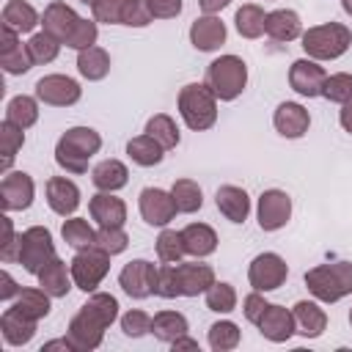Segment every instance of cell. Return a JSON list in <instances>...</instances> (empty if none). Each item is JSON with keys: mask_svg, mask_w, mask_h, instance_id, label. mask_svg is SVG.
Returning a JSON list of instances; mask_svg holds the SVG:
<instances>
[{"mask_svg": "<svg viewBox=\"0 0 352 352\" xmlns=\"http://www.w3.org/2000/svg\"><path fill=\"white\" fill-rule=\"evenodd\" d=\"M118 319V300L107 292H91L88 302L69 322L66 338L72 341L74 352H91L102 344L104 330Z\"/></svg>", "mask_w": 352, "mask_h": 352, "instance_id": "obj_1", "label": "cell"}, {"mask_svg": "<svg viewBox=\"0 0 352 352\" xmlns=\"http://www.w3.org/2000/svg\"><path fill=\"white\" fill-rule=\"evenodd\" d=\"M102 148V135L91 126H72L60 135V140L55 143V162L66 170V173H85L88 170V160Z\"/></svg>", "mask_w": 352, "mask_h": 352, "instance_id": "obj_2", "label": "cell"}, {"mask_svg": "<svg viewBox=\"0 0 352 352\" xmlns=\"http://www.w3.org/2000/svg\"><path fill=\"white\" fill-rule=\"evenodd\" d=\"M179 116L192 132H204L217 121V96L206 82H187L179 91Z\"/></svg>", "mask_w": 352, "mask_h": 352, "instance_id": "obj_3", "label": "cell"}, {"mask_svg": "<svg viewBox=\"0 0 352 352\" xmlns=\"http://www.w3.org/2000/svg\"><path fill=\"white\" fill-rule=\"evenodd\" d=\"M305 286L319 302H338L346 294H352V264L349 261L316 264L305 272Z\"/></svg>", "mask_w": 352, "mask_h": 352, "instance_id": "obj_4", "label": "cell"}, {"mask_svg": "<svg viewBox=\"0 0 352 352\" xmlns=\"http://www.w3.org/2000/svg\"><path fill=\"white\" fill-rule=\"evenodd\" d=\"M349 44H352V30L341 22L314 25L302 33V50L314 60H336L349 50Z\"/></svg>", "mask_w": 352, "mask_h": 352, "instance_id": "obj_5", "label": "cell"}, {"mask_svg": "<svg viewBox=\"0 0 352 352\" xmlns=\"http://www.w3.org/2000/svg\"><path fill=\"white\" fill-rule=\"evenodd\" d=\"M206 85L220 102H234L248 85V66L239 55H220L206 69Z\"/></svg>", "mask_w": 352, "mask_h": 352, "instance_id": "obj_6", "label": "cell"}, {"mask_svg": "<svg viewBox=\"0 0 352 352\" xmlns=\"http://www.w3.org/2000/svg\"><path fill=\"white\" fill-rule=\"evenodd\" d=\"M72 270V280L77 289H82L85 294L96 292L99 283L104 280V275L110 272V253H104L102 248H82L74 253V258L69 261Z\"/></svg>", "mask_w": 352, "mask_h": 352, "instance_id": "obj_7", "label": "cell"}, {"mask_svg": "<svg viewBox=\"0 0 352 352\" xmlns=\"http://www.w3.org/2000/svg\"><path fill=\"white\" fill-rule=\"evenodd\" d=\"M91 14L104 25H126L146 28L151 22L146 0H91Z\"/></svg>", "mask_w": 352, "mask_h": 352, "instance_id": "obj_8", "label": "cell"}, {"mask_svg": "<svg viewBox=\"0 0 352 352\" xmlns=\"http://www.w3.org/2000/svg\"><path fill=\"white\" fill-rule=\"evenodd\" d=\"M55 258V242H52V234L50 228L44 226H30L19 234V256L16 261L25 267V272L30 275H38L41 267L47 261Z\"/></svg>", "mask_w": 352, "mask_h": 352, "instance_id": "obj_9", "label": "cell"}, {"mask_svg": "<svg viewBox=\"0 0 352 352\" xmlns=\"http://www.w3.org/2000/svg\"><path fill=\"white\" fill-rule=\"evenodd\" d=\"M286 278H289V264L283 261V256H278V253H272V250L258 253V256L250 261V267H248V280H250V286H253L256 292H261V294L280 289V286L286 283Z\"/></svg>", "mask_w": 352, "mask_h": 352, "instance_id": "obj_10", "label": "cell"}, {"mask_svg": "<svg viewBox=\"0 0 352 352\" xmlns=\"http://www.w3.org/2000/svg\"><path fill=\"white\" fill-rule=\"evenodd\" d=\"M157 275L160 270L146 261V258H132L129 264H124V270L118 272V286L124 289V294H129L132 300H146L151 294H157Z\"/></svg>", "mask_w": 352, "mask_h": 352, "instance_id": "obj_11", "label": "cell"}, {"mask_svg": "<svg viewBox=\"0 0 352 352\" xmlns=\"http://www.w3.org/2000/svg\"><path fill=\"white\" fill-rule=\"evenodd\" d=\"M80 96H82V88L69 74H44L36 82V99L44 102V104H52V107L77 104Z\"/></svg>", "mask_w": 352, "mask_h": 352, "instance_id": "obj_12", "label": "cell"}, {"mask_svg": "<svg viewBox=\"0 0 352 352\" xmlns=\"http://www.w3.org/2000/svg\"><path fill=\"white\" fill-rule=\"evenodd\" d=\"M36 198V184L30 179V173L25 170H8L0 179V204L3 212H22L33 204Z\"/></svg>", "mask_w": 352, "mask_h": 352, "instance_id": "obj_13", "label": "cell"}, {"mask_svg": "<svg viewBox=\"0 0 352 352\" xmlns=\"http://www.w3.org/2000/svg\"><path fill=\"white\" fill-rule=\"evenodd\" d=\"M256 214H258V226L261 231H278L289 223L292 217V198L286 190H264L258 195V206H256Z\"/></svg>", "mask_w": 352, "mask_h": 352, "instance_id": "obj_14", "label": "cell"}, {"mask_svg": "<svg viewBox=\"0 0 352 352\" xmlns=\"http://www.w3.org/2000/svg\"><path fill=\"white\" fill-rule=\"evenodd\" d=\"M138 206H140V217L148 226H160V228L168 226L179 212L173 204V195L160 187H143L138 195Z\"/></svg>", "mask_w": 352, "mask_h": 352, "instance_id": "obj_15", "label": "cell"}, {"mask_svg": "<svg viewBox=\"0 0 352 352\" xmlns=\"http://www.w3.org/2000/svg\"><path fill=\"white\" fill-rule=\"evenodd\" d=\"M324 80H327V74L319 66V60H314V58H297L292 63V69H289V85H292V91H297L300 96H308V99L322 96Z\"/></svg>", "mask_w": 352, "mask_h": 352, "instance_id": "obj_16", "label": "cell"}, {"mask_svg": "<svg viewBox=\"0 0 352 352\" xmlns=\"http://www.w3.org/2000/svg\"><path fill=\"white\" fill-rule=\"evenodd\" d=\"M0 66L6 74H25L33 66L28 44L19 41V33L0 25Z\"/></svg>", "mask_w": 352, "mask_h": 352, "instance_id": "obj_17", "label": "cell"}, {"mask_svg": "<svg viewBox=\"0 0 352 352\" xmlns=\"http://www.w3.org/2000/svg\"><path fill=\"white\" fill-rule=\"evenodd\" d=\"M256 327H258V333H261L267 341H272V344H283V341H289V338L297 333L294 314H292L289 308H283V305H275V302L267 305V311L261 314V319L256 322Z\"/></svg>", "mask_w": 352, "mask_h": 352, "instance_id": "obj_18", "label": "cell"}, {"mask_svg": "<svg viewBox=\"0 0 352 352\" xmlns=\"http://www.w3.org/2000/svg\"><path fill=\"white\" fill-rule=\"evenodd\" d=\"M88 212L91 220H96L99 228H121L126 223V204L121 198H116L113 192H96L88 201Z\"/></svg>", "mask_w": 352, "mask_h": 352, "instance_id": "obj_19", "label": "cell"}, {"mask_svg": "<svg viewBox=\"0 0 352 352\" xmlns=\"http://www.w3.org/2000/svg\"><path fill=\"white\" fill-rule=\"evenodd\" d=\"M47 204L55 214L72 217L80 206V187L66 176H52L47 179Z\"/></svg>", "mask_w": 352, "mask_h": 352, "instance_id": "obj_20", "label": "cell"}, {"mask_svg": "<svg viewBox=\"0 0 352 352\" xmlns=\"http://www.w3.org/2000/svg\"><path fill=\"white\" fill-rule=\"evenodd\" d=\"M272 124L278 129V135L283 138H302L311 126V116L308 110L300 104V102H280L275 107V116H272Z\"/></svg>", "mask_w": 352, "mask_h": 352, "instance_id": "obj_21", "label": "cell"}, {"mask_svg": "<svg viewBox=\"0 0 352 352\" xmlns=\"http://www.w3.org/2000/svg\"><path fill=\"white\" fill-rule=\"evenodd\" d=\"M190 44L201 52H214L226 44V25L214 14H204L190 25Z\"/></svg>", "mask_w": 352, "mask_h": 352, "instance_id": "obj_22", "label": "cell"}, {"mask_svg": "<svg viewBox=\"0 0 352 352\" xmlns=\"http://www.w3.org/2000/svg\"><path fill=\"white\" fill-rule=\"evenodd\" d=\"M214 204H217L220 214H223L226 220H231V223H245L248 214H250V195H248L242 187H236V184H223V187H217Z\"/></svg>", "mask_w": 352, "mask_h": 352, "instance_id": "obj_23", "label": "cell"}, {"mask_svg": "<svg viewBox=\"0 0 352 352\" xmlns=\"http://www.w3.org/2000/svg\"><path fill=\"white\" fill-rule=\"evenodd\" d=\"M77 22H80L77 11H74L72 6H66V3H60V0L50 3V6L44 8V14H41V28H44L50 36H55L58 41H66V38L72 36V30H74Z\"/></svg>", "mask_w": 352, "mask_h": 352, "instance_id": "obj_24", "label": "cell"}, {"mask_svg": "<svg viewBox=\"0 0 352 352\" xmlns=\"http://www.w3.org/2000/svg\"><path fill=\"white\" fill-rule=\"evenodd\" d=\"M264 33L272 38V41H294L302 36V22L297 16V11L292 8H275L267 14L264 19Z\"/></svg>", "mask_w": 352, "mask_h": 352, "instance_id": "obj_25", "label": "cell"}, {"mask_svg": "<svg viewBox=\"0 0 352 352\" xmlns=\"http://www.w3.org/2000/svg\"><path fill=\"white\" fill-rule=\"evenodd\" d=\"M176 272H179V283H182V297H198L206 294V289L214 283V270L209 264H182L176 261Z\"/></svg>", "mask_w": 352, "mask_h": 352, "instance_id": "obj_26", "label": "cell"}, {"mask_svg": "<svg viewBox=\"0 0 352 352\" xmlns=\"http://www.w3.org/2000/svg\"><path fill=\"white\" fill-rule=\"evenodd\" d=\"M292 314H294V322H297V333L305 336V338H319L327 330V314L314 300L294 302Z\"/></svg>", "mask_w": 352, "mask_h": 352, "instance_id": "obj_27", "label": "cell"}, {"mask_svg": "<svg viewBox=\"0 0 352 352\" xmlns=\"http://www.w3.org/2000/svg\"><path fill=\"white\" fill-rule=\"evenodd\" d=\"M36 324H38V322L22 316L16 308L3 311V316H0V333H3V338H6L8 346H22V344H28V341L36 336Z\"/></svg>", "mask_w": 352, "mask_h": 352, "instance_id": "obj_28", "label": "cell"}, {"mask_svg": "<svg viewBox=\"0 0 352 352\" xmlns=\"http://www.w3.org/2000/svg\"><path fill=\"white\" fill-rule=\"evenodd\" d=\"M36 278H38V286L50 297H66L72 289V270H66V261L58 256L52 261H47Z\"/></svg>", "mask_w": 352, "mask_h": 352, "instance_id": "obj_29", "label": "cell"}, {"mask_svg": "<svg viewBox=\"0 0 352 352\" xmlns=\"http://www.w3.org/2000/svg\"><path fill=\"white\" fill-rule=\"evenodd\" d=\"M182 239H184V250L195 258L212 256L217 250V234L206 223H190L187 228H182Z\"/></svg>", "mask_w": 352, "mask_h": 352, "instance_id": "obj_30", "label": "cell"}, {"mask_svg": "<svg viewBox=\"0 0 352 352\" xmlns=\"http://www.w3.org/2000/svg\"><path fill=\"white\" fill-rule=\"evenodd\" d=\"M91 182L96 190L102 192H116L121 187H126L129 182V170L121 160H102L94 170H91Z\"/></svg>", "mask_w": 352, "mask_h": 352, "instance_id": "obj_31", "label": "cell"}, {"mask_svg": "<svg viewBox=\"0 0 352 352\" xmlns=\"http://www.w3.org/2000/svg\"><path fill=\"white\" fill-rule=\"evenodd\" d=\"M3 25L16 33H30L36 25H41V16L28 0H8L3 6Z\"/></svg>", "mask_w": 352, "mask_h": 352, "instance_id": "obj_32", "label": "cell"}, {"mask_svg": "<svg viewBox=\"0 0 352 352\" xmlns=\"http://www.w3.org/2000/svg\"><path fill=\"white\" fill-rule=\"evenodd\" d=\"M77 72L85 80H91V82L104 80L107 72H110V55H107V50H102L96 44L88 47V50H80L77 52Z\"/></svg>", "mask_w": 352, "mask_h": 352, "instance_id": "obj_33", "label": "cell"}, {"mask_svg": "<svg viewBox=\"0 0 352 352\" xmlns=\"http://www.w3.org/2000/svg\"><path fill=\"white\" fill-rule=\"evenodd\" d=\"M187 330H190L187 316L179 314V311H160V314L151 316V333H154V338H160L165 344H173Z\"/></svg>", "mask_w": 352, "mask_h": 352, "instance_id": "obj_34", "label": "cell"}, {"mask_svg": "<svg viewBox=\"0 0 352 352\" xmlns=\"http://www.w3.org/2000/svg\"><path fill=\"white\" fill-rule=\"evenodd\" d=\"M126 154H129V160L135 162V165H140V168H151V165H160L162 162V157H165V148L151 138V135H138V138H132L129 143H126Z\"/></svg>", "mask_w": 352, "mask_h": 352, "instance_id": "obj_35", "label": "cell"}, {"mask_svg": "<svg viewBox=\"0 0 352 352\" xmlns=\"http://www.w3.org/2000/svg\"><path fill=\"white\" fill-rule=\"evenodd\" d=\"M11 308H16L22 316L38 322V319H44V316L50 314V294H47L41 286H38V289H22V292L14 297V305H11Z\"/></svg>", "mask_w": 352, "mask_h": 352, "instance_id": "obj_36", "label": "cell"}, {"mask_svg": "<svg viewBox=\"0 0 352 352\" xmlns=\"http://www.w3.org/2000/svg\"><path fill=\"white\" fill-rule=\"evenodd\" d=\"M6 118L22 129H30L36 121H38V102L28 94H19L14 99H8L6 104Z\"/></svg>", "mask_w": 352, "mask_h": 352, "instance_id": "obj_37", "label": "cell"}, {"mask_svg": "<svg viewBox=\"0 0 352 352\" xmlns=\"http://www.w3.org/2000/svg\"><path fill=\"white\" fill-rule=\"evenodd\" d=\"M146 135H151L165 151H168V148H176L179 140H182L179 126H176V121H173L168 113H157V116H151V118L146 121Z\"/></svg>", "mask_w": 352, "mask_h": 352, "instance_id": "obj_38", "label": "cell"}, {"mask_svg": "<svg viewBox=\"0 0 352 352\" xmlns=\"http://www.w3.org/2000/svg\"><path fill=\"white\" fill-rule=\"evenodd\" d=\"M170 195H173V204L182 214H192L204 206V192L192 179H176L170 187Z\"/></svg>", "mask_w": 352, "mask_h": 352, "instance_id": "obj_39", "label": "cell"}, {"mask_svg": "<svg viewBox=\"0 0 352 352\" xmlns=\"http://www.w3.org/2000/svg\"><path fill=\"white\" fill-rule=\"evenodd\" d=\"M264 19H267V14H264L261 6L245 3V6L236 11L234 25H236V30H239L242 38H258V36L264 33Z\"/></svg>", "mask_w": 352, "mask_h": 352, "instance_id": "obj_40", "label": "cell"}, {"mask_svg": "<svg viewBox=\"0 0 352 352\" xmlns=\"http://www.w3.org/2000/svg\"><path fill=\"white\" fill-rule=\"evenodd\" d=\"M60 236H63V242L72 245L74 250L94 248V245H96V231H94V228L88 226V220H82V217H69V220H63Z\"/></svg>", "mask_w": 352, "mask_h": 352, "instance_id": "obj_41", "label": "cell"}, {"mask_svg": "<svg viewBox=\"0 0 352 352\" xmlns=\"http://www.w3.org/2000/svg\"><path fill=\"white\" fill-rule=\"evenodd\" d=\"M22 143H25V129L16 126V124H11L8 118H3V124H0V146H3V162H0V170H3V173L11 170V162H14L16 151L22 148Z\"/></svg>", "mask_w": 352, "mask_h": 352, "instance_id": "obj_42", "label": "cell"}, {"mask_svg": "<svg viewBox=\"0 0 352 352\" xmlns=\"http://www.w3.org/2000/svg\"><path fill=\"white\" fill-rule=\"evenodd\" d=\"M60 44H63V41H58L55 36H50L47 30H41V33H33V36L28 38V52H30L33 63L47 66V63H52V60L58 58Z\"/></svg>", "mask_w": 352, "mask_h": 352, "instance_id": "obj_43", "label": "cell"}, {"mask_svg": "<svg viewBox=\"0 0 352 352\" xmlns=\"http://www.w3.org/2000/svg\"><path fill=\"white\" fill-rule=\"evenodd\" d=\"M239 338H242L239 327H236L234 322H228V319L214 322V324L209 327V346H212L214 352H228V349H236V346H239Z\"/></svg>", "mask_w": 352, "mask_h": 352, "instance_id": "obj_44", "label": "cell"}, {"mask_svg": "<svg viewBox=\"0 0 352 352\" xmlns=\"http://www.w3.org/2000/svg\"><path fill=\"white\" fill-rule=\"evenodd\" d=\"M206 308L214 311V314H231L236 308V289L231 283H212L206 289Z\"/></svg>", "mask_w": 352, "mask_h": 352, "instance_id": "obj_45", "label": "cell"}, {"mask_svg": "<svg viewBox=\"0 0 352 352\" xmlns=\"http://www.w3.org/2000/svg\"><path fill=\"white\" fill-rule=\"evenodd\" d=\"M184 239H182V231H173V228H165L160 236H157V256L162 264H176L182 261L184 256Z\"/></svg>", "mask_w": 352, "mask_h": 352, "instance_id": "obj_46", "label": "cell"}, {"mask_svg": "<svg viewBox=\"0 0 352 352\" xmlns=\"http://www.w3.org/2000/svg\"><path fill=\"white\" fill-rule=\"evenodd\" d=\"M322 96H324L327 102H336V104L352 102V74H346V72L327 74V80H324V85H322Z\"/></svg>", "mask_w": 352, "mask_h": 352, "instance_id": "obj_47", "label": "cell"}, {"mask_svg": "<svg viewBox=\"0 0 352 352\" xmlns=\"http://www.w3.org/2000/svg\"><path fill=\"white\" fill-rule=\"evenodd\" d=\"M96 38H99V28H96V19H82V16H80V22L74 25L72 36H69L63 44L80 52V50H88V47H94V44H96Z\"/></svg>", "mask_w": 352, "mask_h": 352, "instance_id": "obj_48", "label": "cell"}, {"mask_svg": "<svg viewBox=\"0 0 352 352\" xmlns=\"http://www.w3.org/2000/svg\"><path fill=\"white\" fill-rule=\"evenodd\" d=\"M126 245H129V236H126L124 226H121V228H99V231H96V248H102V250L110 253V256L124 253Z\"/></svg>", "mask_w": 352, "mask_h": 352, "instance_id": "obj_49", "label": "cell"}, {"mask_svg": "<svg viewBox=\"0 0 352 352\" xmlns=\"http://www.w3.org/2000/svg\"><path fill=\"white\" fill-rule=\"evenodd\" d=\"M121 330L129 338H140V336L151 333V316L146 311H140V308H132V311H126L121 316Z\"/></svg>", "mask_w": 352, "mask_h": 352, "instance_id": "obj_50", "label": "cell"}, {"mask_svg": "<svg viewBox=\"0 0 352 352\" xmlns=\"http://www.w3.org/2000/svg\"><path fill=\"white\" fill-rule=\"evenodd\" d=\"M157 294L165 297V300L182 297V283H179L176 264H165V267H160V275H157Z\"/></svg>", "mask_w": 352, "mask_h": 352, "instance_id": "obj_51", "label": "cell"}, {"mask_svg": "<svg viewBox=\"0 0 352 352\" xmlns=\"http://www.w3.org/2000/svg\"><path fill=\"white\" fill-rule=\"evenodd\" d=\"M0 223H3L0 258H3V261H16V256H19V236L14 234V223H11V217H8V214H3V217H0Z\"/></svg>", "mask_w": 352, "mask_h": 352, "instance_id": "obj_52", "label": "cell"}, {"mask_svg": "<svg viewBox=\"0 0 352 352\" xmlns=\"http://www.w3.org/2000/svg\"><path fill=\"white\" fill-rule=\"evenodd\" d=\"M151 19H173L182 14V0H146Z\"/></svg>", "mask_w": 352, "mask_h": 352, "instance_id": "obj_53", "label": "cell"}, {"mask_svg": "<svg viewBox=\"0 0 352 352\" xmlns=\"http://www.w3.org/2000/svg\"><path fill=\"white\" fill-rule=\"evenodd\" d=\"M267 305H270V302L261 297V292H256V289H253V292H250V294L242 300V311H245V319L256 324V322L261 319V314L267 311Z\"/></svg>", "mask_w": 352, "mask_h": 352, "instance_id": "obj_54", "label": "cell"}, {"mask_svg": "<svg viewBox=\"0 0 352 352\" xmlns=\"http://www.w3.org/2000/svg\"><path fill=\"white\" fill-rule=\"evenodd\" d=\"M19 292H22V289L16 286V280L3 270V272H0V300H11V297H16Z\"/></svg>", "mask_w": 352, "mask_h": 352, "instance_id": "obj_55", "label": "cell"}, {"mask_svg": "<svg viewBox=\"0 0 352 352\" xmlns=\"http://www.w3.org/2000/svg\"><path fill=\"white\" fill-rule=\"evenodd\" d=\"M228 3H231V0H198V6H201L204 14H217V11H223Z\"/></svg>", "mask_w": 352, "mask_h": 352, "instance_id": "obj_56", "label": "cell"}, {"mask_svg": "<svg viewBox=\"0 0 352 352\" xmlns=\"http://www.w3.org/2000/svg\"><path fill=\"white\" fill-rule=\"evenodd\" d=\"M338 121H341V126H344V132H349V135H352V102H346V104H341V113H338Z\"/></svg>", "mask_w": 352, "mask_h": 352, "instance_id": "obj_57", "label": "cell"}, {"mask_svg": "<svg viewBox=\"0 0 352 352\" xmlns=\"http://www.w3.org/2000/svg\"><path fill=\"white\" fill-rule=\"evenodd\" d=\"M52 349H66V352H72L74 346H72L69 338H55V341H47V344L41 346V352H52Z\"/></svg>", "mask_w": 352, "mask_h": 352, "instance_id": "obj_58", "label": "cell"}, {"mask_svg": "<svg viewBox=\"0 0 352 352\" xmlns=\"http://www.w3.org/2000/svg\"><path fill=\"white\" fill-rule=\"evenodd\" d=\"M170 346H173V352H182V349H198V341H195V338H187V333H184V336H179Z\"/></svg>", "mask_w": 352, "mask_h": 352, "instance_id": "obj_59", "label": "cell"}, {"mask_svg": "<svg viewBox=\"0 0 352 352\" xmlns=\"http://www.w3.org/2000/svg\"><path fill=\"white\" fill-rule=\"evenodd\" d=\"M341 8H344L349 16H352V0H341Z\"/></svg>", "mask_w": 352, "mask_h": 352, "instance_id": "obj_60", "label": "cell"}, {"mask_svg": "<svg viewBox=\"0 0 352 352\" xmlns=\"http://www.w3.org/2000/svg\"><path fill=\"white\" fill-rule=\"evenodd\" d=\"M349 324H352V311H349Z\"/></svg>", "mask_w": 352, "mask_h": 352, "instance_id": "obj_61", "label": "cell"}]
</instances>
